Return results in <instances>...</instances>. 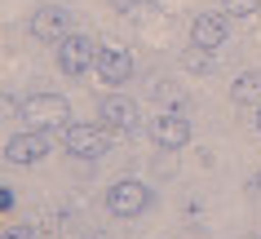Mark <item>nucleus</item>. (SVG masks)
Wrapping results in <instances>:
<instances>
[{"label":"nucleus","instance_id":"1","mask_svg":"<svg viewBox=\"0 0 261 239\" xmlns=\"http://www.w3.org/2000/svg\"><path fill=\"white\" fill-rule=\"evenodd\" d=\"M5 111L18 115L27 128H58V124H71V107L62 93H27L22 102H5Z\"/></svg>","mask_w":261,"mask_h":239},{"label":"nucleus","instance_id":"2","mask_svg":"<svg viewBox=\"0 0 261 239\" xmlns=\"http://www.w3.org/2000/svg\"><path fill=\"white\" fill-rule=\"evenodd\" d=\"M102 204H107V213H111V217H120V222H128V217H142V213L151 208V186L138 182V177H120V182H111V186H107Z\"/></svg>","mask_w":261,"mask_h":239},{"label":"nucleus","instance_id":"3","mask_svg":"<svg viewBox=\"0 0 261 239\" xmlns=\"http://www.w3.org/2000/svg\"><path fill=\"white\" fill-rule=\"evenodd\" d=\"M230 40V14L226 9H208V14L191 18V49H204V54H217Z\"/></svg>","mask_w":261,"mask_h":239},{"label":"nucleus","instance_id":"4","mask_svg":"<svg viewBox=\"0 0 261 239\" xmlns=\"http://www.w3.org/2000/svg\"><path fill=\"white\" fill-rule=\"evenodd\" d=\"M54 58H58V71L75 80V75H84V71L97 67V44L89 40V36H80V31H71V36L58 40V54Z\"/></svg>","mask_w":261,"mask_h":239},{"label":"nucleus","instance_id":"5","mask_svg":"<svg viewBox=\"0 0 261 239\" xmlns=\"http://www.w3.org/2000/svg\"><path fill=\"white\" fill-rule=\"evenodd\" d=\"M54 151V128H27L5 142V164H40Z\"/></svg>","mask_w":261,"mask_h":239},{"label":"nucleus","instance_id":"6","mask_svg":"<svg viewBox=\"0 0 261 239\" xmlns=\"http://www.w3.org/2000/svg\"><path fill=\"white\" fill-rule=\"evenodd\" d=\"M97 120L107 128H115V133H124V138H133V133H142V111L133 98H124V93H107L102 98V107H97Z\"/></svg>","mask_w":261,"mask_h":239},{"label":"nucleus","instance_id":"7","mask_svg":"<svg viewBox=\"0 0 261 239\" xmlns=\"http://www.w3.org/2000/svg\"><path fill=\"white\" fill-rule=\"evenodd\" d=\"M62 146H67L75 160H84V164H97V160L107 155V133H102V124H75V120H71L67 133H62Z\"/></svg>","mask_w":261,"mask_h":239},{"label":"nucleus","instance_id":"8","mask_svg":"<svg viewBox=\"0 0 261 239\" xmlns=\"http://www.w3.org/2000/svg\"><path fill=\"white\" fill-rule=\"evenodd\" d=\"M146 133H151V142L160 151H181V146L191 142V115L186 111H160Z\"/></svg>","mask_w":261,"mask_h":239},{"label":"nucleus","instance_id":"9","mask_svg":"<svg viewBox=\"0 0 261 239\" xmlns=\"http://www.w3.org/2000/svg\"><path fill=\"white\" fill-rule=\"evenodd\" d=\"M71 9L67 5H44V9H36V14L27 18V31L36 36V40H44V44H58L62 36H71Z\"/></svg>","mask_w":261,"mask_h":239},{"label":"nucleus","instance_id":"10","mask_svg":"<svg viewBox=\"0 0 261 239\" xmlns=\"http://www.w3.org/2000/svg\"><path fill=\"white\" fill-rule=\"evenodd\" d=\"M97 80H102V85H128V75H133V54H128V49H124V44H102V49H97Z\"/></svg>","mask_w":261,"mask_h":239},{"label":"nucleus","instance_id":"11","mask_svg":"<svg viewBox=\"0 0 261 239\" xmlns=\"http://www.w3.org/2000/svg\"><path fill=\"white\" fill-rule=\"evenodd\" d=\"M230 102H234V107H261V71H244V75H234Z\"/></svg>","mask_w":261,"mask_h":239},{"label":"nucleus","instance_id":"12","mask_svg":"<svg viewBox=\"0 0 261 239\" xmlns=\"http://www.w3.org/2000/svg\"><path fill=\"white\" fill-rule=\"evenodd\" d=\"M221 9H226L230 18H252L261 9V0H221Z\"/></svg>","mask_w":261,"mask_h":239},{"label":"nucleus","instance_id":"13","mask_svg":"<svg viewBox=\"0 0 261 239\" xmlns=\"http://www.w3.org/2000/svg\"><path fill=\"white\" fill-rule=\"evenodd\" d=\"M14 204H18V186L5 182V186H0V208H5V213H14Z\"/></svg>","mask_w":261,"mask_h":239},{"label":"nucleus","instance_id":"14","mask_svg":"<svg viewBox=\"0 0 261 239\" xmlns=\"http://www.w3.org/2000/svg\"><path fill=\"white\" fill-rule=\"evenodd\" d=\"M5 239H36V226H5Z\"/></svg>","mask_w":261,"mask_h":239},{"label":"nucleus","instance_id":"15","mask_svg":"<svg viewBox=\"0 0 261 239\" xmlns=\"http://www.w3.org/2000/svg\"><path fill=\"white\" fill-rule=\"evenodd\" d=\"M111 9H115V14H138L142 5H146V0H107Z\"/></svg>","mask_w":261,"mask_h":239},{"label":"nucleus","instance_id":"16","mask_svg":"<svg viewBox=\"0 0 261 239\" xmlns=\"http://www.w3.org/2000/svg\"><path fill=\"white\" fill-rule=\"evenodd\" d=\"M248 195L261 199V173H252V177H248Z\"/></svg>","mask_w":261,"mask_h":239},{"label":"nucleus","instance_id":"17","mask_svg":"<svg viewBox=\"0 0 261 239\" xmlns=\"http://www.w3.org/2000/svg\"><path fill=\"white\" fill-rule=\"evenodd\" d=\"M252 128H257V133H261V107H257V115H252Z\"/></svg>","mask_w":261,"mask_h":239}]
</instances>
